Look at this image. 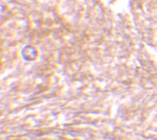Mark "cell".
Masks as SVG:
<instances>
[{"label":"cell","instance_id":"cell-1","mask_svg":"<svg viewBox=\"0 0 157 140\" xmlns=\"http://www.w3.org/2000/svg\"><path fill=\"white\" fill-rule=\"evenodd\" d=\"M36 51V50L32 46H26L21 51V54H22V57L25 58L26 61H31V60H34L36 57H37V54H31V52H34Z\"/></svg>","mask_w":157,"mask_h":140}]
</instances>
